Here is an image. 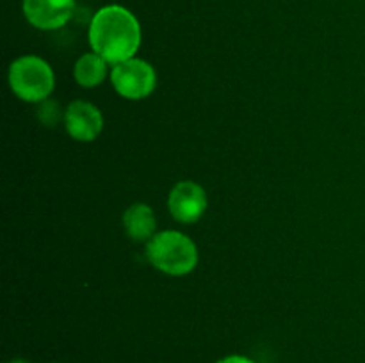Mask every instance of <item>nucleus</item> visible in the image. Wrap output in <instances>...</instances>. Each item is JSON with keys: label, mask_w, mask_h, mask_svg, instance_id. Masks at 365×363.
I'll list each match as a JSON object with an SVG mask.
<instances>
[{"label": "nucleus", "mask_w": 365, "mask_h": 363, "mask_svg": "<svg viewBox=\"0 0 365 363\" xmlns=\"http://www.w3.org/2000/svg\"><path fill=\"white\" fill-rule=\"evenodd\" d=\"M89 45L93 52L110 64L132 59L141 46V25L127 7L106 6L96 11L89 23Z\"/></svg>", "instance_id": "nucleus-1"}, {"label": "nucleus", "mask_w": 365, "mask_h": 363, "mask_svg": "<svg viewBox=\"0 0 365 363\" xmlns=\"http://www.w3.org/2000/svg\"><path fill=\"white\" fill-rule=\"evenodd\" d=\"M150 263L170 276H185L198 263V248L185 233L177 230L159 231L146 244Z\"/></svg>", "instance_id": "nucleus-2"}, {"label": "nucleus", "mask_w": 365, "mask_h": 363, "mask_svg": "<svg viewBox=\"0 0 365 363\" xmlns=\"http://www.w3.org/2000/svg\"><path fill=\"white\" fill-rule=\"evenodd\" d=\"M11 91L29 103L45 102L56 88V77L45 59L21 56L9 68Z\"/></svg>", "instance_id": "nucleus-3"}, {"label": "nucleus", "mask_w": 365, "mask_h": 363, "mask_svg": "<svg viewBox=\"0 0 365 363\" xmlns=\"http://www.w3.org/2000/svg\"><path fill=\"white\" fill-rule=\"evenodd\" d=\"M110 82L120 96L127 100H143L152 95L157 88V73L146 60L132 57L123 63L114 64Z\"/></svg>", "instance_id": "nucleus-4"}, {"label": "nucleus", "mask_w": 365, "mask_h": 363, "mask_svg": "<svg viewBox=\"0 0 365 363\" xmlns=\"http://www.w3.org/2000/svg\"><path fill=\"white\" fill-rule=\"evenodd\" d=\"M168 210L178 223H196L207 210L205 189L192 180L178 182L168 196Z\"/></svg>", "instance_id": "nucleus-5"}, {"label": "nucleus", "mask_w": 365, "mask_h": 363, "mask_svg": "<svg viewBox=\"0 0 365 363\" xmlns=\"http://www.w3.org/2000/svg\"><path fill=\"white\" fill-rule=\"evenodd\" d=\"M64 127L71 139L81 142L95 141L103 128V116L100 109L84 100H75L64 110Z\"/></svg>", "instance_id": "nucleus-6"}, {"label": "nucleus", "mask_w": 365, "mask_h": 363, "mask_svg": "<svg viewBox=\"0 0 365 363\" xmlns=\"http://www.w3.org/2000/svg\"><path fill=\"white\" fill-rule=\"evenodd\" d=\"M75 0H24V16L39 31H56L70 21Z\"/></svg>", "instance_id": "nucleus-7"}, {"label": "nucleus", "mask_w": 365, "mask_h": 363, "mask_svg": "<svg viewBox=\"0 0 365 363\" xmlns=\"http://www.w3.org/2000/svg\"><path fill=\"white\" fill-rule=\"evenodd\" d=\"M123 228L132 241H150L157 230L155 214L146 203H134V205L125 210Z\"/></svg>", "instance_id": "nucleus-8"}, {"label": "nucleus", "mask_w": 365, "mask_h": 363, "mask_svg": "<svg viewBox=\"0 0 365 363\" xmlns=\"http://www.w3.org/2000/svg\"><path fill=\"white\" fill-rule=\"evenodd\" d=\"M75 80L82 88H96L103 82L107 75V60L98 53H84L75 63L73 68Z\"/></svg>", "instance_id": "nucleus-9"}, {"label": "nucleus", "mask_w": 365, "mask_h": 363, "mask_svg": "<svg viewBox=\"0 0 365 363\" xmlns=\"http://www.w3.org/2000/svg\"><path fill=\"white\" fill-rule=\"evenodd\" d=\"M217 363H255L253 359L246 358V356H241V354H232V356H227V358L220 359Z\"/></svg>", "instance_id": "nucleus-10"}, {"label": "nucleus", "mask_w": 365, "mask_h": 363, "mask_svg": "<svg viewBox=\"0 0 365 363\" xmlns=\"http://www.w3.org/2000/svg\"><path fill=\"white\" fill-rule=\"evenodd\" d=\"M9 363H27V362H24V359H14V362H9Z\"/></svg>", "instance_id": "nucleus-11"}]
</instances>
